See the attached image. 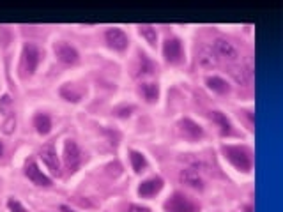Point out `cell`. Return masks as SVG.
<instances>
[{
	"instance_id": "cell-4",
	"label": "cell",
	"mask_w": 283,
	"mask_h": 212,
	"mask_svg": "<svg viewBox=\"0 0 283 212\" xmlns=\"http://www.w3.org/2000/svg\"><path fill=\"white\" fill-rule=\"evenodd\" d=\"M62 158H64L66 170H69V172H76L78 166L83 161V154H81L80 147L74 140H68L64 143V156Z\"/></svg>"
},
{
	"instance_id": "cell-25",
	"label": "cell",
	"mask_w": 283,
	"mask_h": 212,
	"mask_svg": "<svg viewBox=\"0 0 283 212\" xmlns=\"http://www.w3.org/2000/svg\"><path fill=\"white\" fill-rule=\"evenodd\" d=\"M11 105H13V99H11V96L4 94L2 99H0V111H2V113H11Z\"/></svg>"
},
{
	"instance_id": "cell-2",
	"label": "cell",
	"mask_w": 283,
	"mask_h": 212,
	"mask_svg": "<svg viewBox=\"0 0 283 212\" xmlns=\"http://www.w3.org/2000/svg\"><path fill=\"white\" fill-rule=\"evenodd\" d=\"M165 212H200V205L182 191H176L163 203Z\"/></svg>"
},
{
	"instance_id": "cell-15",
	"label": "cell",
	"mask_w": 283,
	"mask_h": 212,
	"mask_svg": "<svg viewBox=\"0 0 283 212\" xmlns=\"http://www.w3.org/2000/svg\"><path fill=\"white\" fill-rule=\"evenodd\" d=\"M181 178L182 184H186L188 188H193V189H204V178L199 175V172L193 168H186L181 172Z\"/></svg>"
},
{
	"instance_id": "cell-22",
	"label": "cell",
	"mask_w": 283,
	"mask_h": 212,
	"mask_svg": "<svg viewBox=\"0 0 283 212\" xmlns=\"http://www.w3.org/2000/svg\"><path fill=\"white\" fill-rule=\"evenodd\" d=\"M129 159H131V166L135 170V173H140L147 168V159L145 156L138 150H129Z\"/></svg>"
},
{
	"instance_id": "cell-17",
	"label": "cell",
	"mask_w": 283,
	"mask_h": 212,
	"mask_svg": "<svg viewBox=\"0 0 283 212\" xmlns=\"http://www.w3.org/2000/svg\"><path fill=\"white\" fill-rule=\"evenodd\" d=\"M211 120L216 122V124L219 126V133H221L223 136L230 135L232 133V124H230V120L227 118L225 113H221V111H211Z\"/></svg>"
},
{
	"instance_id": "cell-18",
	"label": "cell",
	"mask_w": 283,
	"mask_h": 212,
	"mask_svg": "<svg viewBox=\"0 0 283 212\" xmlns=\"http://www.w3.org/2000/svg\"><path fill=\"white\" fill-rule=\"evenodd\" d=\"M206 83L212 92H216V94H229L230 92V85L219 76H207Z\"/></svg>"
},
{
	"instance_id": "cell-27",
	"label": "cell",
	"mask_w": 283,
	"mask_h": 212,
	"mask_svg": "<svg viewBox=\"0 0 283 212\" xmlns=\"http://www.w3.org/2000/svg\"><path fill=\"white\" fill-rule=\"evenodd\" d=\"M133 110H135L133 106H121L115 110V115H117V117H129Z\"/></svg>"
},
{
	"instance_id": "cell-9",
	"label": "cell",
	"mask_w": 283,
	"mask_h": 212,
	"mask_svg": "<svg viewBox=\"0 0 283 212\" xmlns=\"http://www.w3.org/2000/svg\"><path fill=\"white\" fill-rule=\"evenodd\" d=\"M105 39H106L108 46H111L117 51H124L129 44V39H128V36H126V32L121 31V28H117V27L108 28V31L105 32Z\"/></svg>"
},
{
	"instance_id": "cell-1",
	"label": "cell",
	"mask_w": 283,
	"mask_h": 212,
	"mask_svg": "<svg viewBox=\"0 0 283 212\" xmlns=\"http://www.w3.org/2000/svg\"><path fill=\"white\" fill-rule=\"evenodd\" d=\"M221 152L230 165L243 173H249L253 168V154L244 145H223Z\"/></svg>"
},
{
	"instance_id": "cell-19",
	"label": "cell",
	"mask_w": 283,
	"mask_h": 212,
	"mask_svg": "<svg viewBox=\"0 0 283 212\" xmlns=\"http://www.w3.org/2000/svg\"><path fill=\"white\" fill-rule=\"evenodd\" d=\"M34 128L39 135H48L51 131V118L46 113H36L34 117Z\"/></svg>"
},
{
	"instance_id": "cell-20",
	"label": "cell",
	"mask_w": 283,
	"mask_h": 212,
	"mask_svg": "<svg viewBox=\"0 0 283 212\" xmlns=\"http://www.w3.org/2000/svg\"><path fill=\"white\" fill-rule=\"evenodd\" d=\"M230 74H232V78L234 80L237 81V83L239 85H244V87H246V85H249V80H251V71H248V68H243V66H232V68H230Z\"/></svg>"
},
{
	"instance_id": "cell-6",
	"label": "cell",
	"mask_w": 283,
	"mask_h": 212,
	"mask_svg": "<svg viewBox=\"0 0 283 212\" xmlns=\"http://www.w3.org/2000/svg\"><path fill=\"white\" fill-rule=\"evenodd\" d=\"M53 51H55V55H57V58L62 62V64L74 66L78 60H80V53H78L76 48L71 46V44H68V43H64V41L55 43Z\"/></svg>"
},
{
	"instance_id": "cell-3",
	"label": "cell",
	"mask_w": 283,
	"mask_h": 212,
	"mask_svg": "<svg viewBox=\"0 0 283 212\" xmlns=\"http://www.w3.org/2000/svg\"><path fill=\"white\" fill-rule=\"evenodd\" d=\"M41 58H43V51L34 43H27L23 46V53H21V71L23 76H32L36 73L37 66H39Z\"/></svg>"
},
{
	"instance_id": "cell-21",
	"label": "cell",
	"mask_w": 283,
	"mask_h": 212,
	"mask_svg": "<svg viewBox=\"0 0 283 212\" xmlns=\"http://www.w3.org/2000/svg\"><path fill=\"white\" fill-rule=\"evenodd\" d=\"M140 94L144 96V99L147 103H154L159 96L158 83H142L140 85Z\"/></svg>"
},
{
	"instance_id": "cell-12",
	"label": "cell",
	"mask_w": 283,
	"mask_h": 212,
	"mask_svg": "<svg viewBox=\"0 0 283 212\" xmlns=\"http://www.w3.org/2000/svg\"><path fill=\"white\" fill-rule=\"evenodd\" d=\"M196 60H199L200 68H204V69H214V68H218L219 57L216 55L214 48L209 46V44H204V46L199 50V57H196Z\"/></svg>"
},
{
	"instance_id": "cell-7",
	"label": "cell",
	"mask_w": 283,
	"mask_h": 212,
	"mask_svg": "<svg viewBox=\"0 0 283 212\" xmlns=\"http://www.w3.org/2000/svg\"><path fill=\"white\" fill-rule=\"evenodd\" d=\"M177 129H179V133H181L182 138H186L189 141H196L204 136V128L200 124H196L195 120H191V118H182V120H179Z\"/></svg>"
},
{
	"instance_id": "cell-26",
	"label": "cell",
	"mask_w": 283,
	"mask_h": 212,
	"mask_svg": "<svg viewBox=\"0 0 283 212\" xmlns=\"http://www.w3.org/2000/svg\"><path fill=\"white\" fill-rule=\"evenodd\" d=\"M7 209H9L11 212H29L23 205H21L20 202H18L16 198H9V200H7Z\"/></svg>"
},
{
	"instance_id": "cell-28",
	"label": "cell",
	"mask_w": 283,
	"mask_h": 212,
	"mask_svg": "<svg viewBox=\"0 0 283 212\" xmlns=\"http://www.w3.org/2000/svg\"><path fill=\"white\" fill-rule=\"evenodd\" d=\"M128 212H151V209H147V207H142V205H131L128 209Z\"/></svg>"
},
{
	"instance_id": "cell-23",
	"label": "cell",
	"mask_w": 283,
	"mask_h": 212,
	"mask_svg": "<svg viewBox=\"0 0 283 212\" xmlns=\"http://www.w3.org/2000/svg\"><path fill=\"white\" fill-rule=\"evenodd\" d=\"M138 32H140V36L144 37V39L147 41L149 44H151V46H156V41H158V32H156V28L152 27V25H140Z\"/></svg>"
},
{
	"instance_id": "cell-8",
	"label": "cell",
	"mask_w": 283,
	"mask_h": 212,
	"mask_svg": "<svg viewBox=\"0 0 283 212\" xmlns=\"http://www.w3.org/2000/svg\"><path fill=\"white\" fill-rule=\"evenodd\" d=\"M39 158L43 159V163L51 170V173H61V161H59L57 150H55L53 141H48L46 145H43L39 152Z\"/></svg>"
},
{
	"instance_id": "cell-5",
	"label": "cell",
	"mask_w": 283,
	"mask_h": 212,
	"mask_svg": "<svg viewBox=\"0 0 283 212\" xmlns=\"http://www.w3.org/2000/svg\"><path fill=\"white\" fill-rule=\"evenodd\" d=\"M163 57L168 64H181L184 58V48H182L181 39L177 37H168L163 44Z\"/></svg>"
},
{
	"instance_id": "cell-30",
	"label": "cell",
	"mask_w": 283,
	"mask_h": 212,
	"mask_svg": "<svg viewBox=\"0 0 283 212\" xmlns=\"http://www.w3.org/2000/svg\"><path fill=\"white\" fill-rule=\"evenodd\" d=\"M4 154V145H2V141H0V156Z\"/></svg>"
},
{
	"instance_id": "cell-14",
	"label": "cell",
	"mask_w": 283,
	"mask_h": 212,
	"mask_svg": "<svg viewBox=\"0 0 283 212\" xmlns=\"http://www.w3.org/2000/svg\"><path fill=\"white\" fill-rule=\"evenodd\" d=\"M85 96V90L74 83H66L61 87V98L69 103H80Z\"/></svg>"
},
{
	"instance_id": "cell-24",
	"label": "cell",
	"mask_w": 283,
	"mask_h": 212,
	"mask_svg": "<svg viewBox=\"0 0 283 212\" xmlns=\"http://www.w3.org/2000/svg\"><path fill=\"white\" fill-rule=\"evenodd\" d=\"M0 129H2L4 135H13L14 129H16V117H14L13 113H9L6 120H4V124H2V128Z\"/></svg>"
},
{
	"instance_id": "cell-11",
	"label": "cell",
	"mask_w": 283,
	"mask_h": 212,
	"mask_svg": "<svg viewBox=\"0 0 283 212\" xmlns=\"http://www.w3.org/2000/svg\"><path fill=\"white\" fill-rule=\"evenodd\" d=\"M25 177L29 178V180H32L36 186H44V188H48V186H51V178L48 175H44L43 170H39V166L36 165V161H27V165H25V170H23Z\"/></svg>"
},
{
	"instance_id": "cell-13",
	"label": "cell",
	"mask_w": 283,
	"mask_h": 212,
	"mask_svg": "<svg viewBox=\"0 0 283 212\" xmlns=\"http://www.w3.org/2000/svg\"><path fill=\"white\" fill-rule=\"evenodd\" d=\"M212 48H214L218 57H223V58H227V60H236L237 58L236 46H234L229 39H225V37H218V39L214 41V46Z\"/></svg>"
},
{
	"instance_id": "cell-29",
	"label": "cell",
	"mask_w": 283,
	"mask_h": 212,
	"mask_svg": "<svg viewBox=\"0 0 283 212\" xmlns=\"http://www.w3.org/2000/svg\"><path fill=\"white\" fill-rule=\"evenodd\" d=\"M244 212H253V207H251V205H248L246 209H244Z\"/></svg>"
},
{
	"instance_id": "cell-16",
	"label": "cell",
	"mask_w": 283,
	"mask_h": 212,
	"mask_svg": "<svg viewBox=\"0 0 283 212\" xmlns=\"http://www.w3.org/2000/svg\"><path fill=\"white\" fill-rule=\"evenodd\" d=\"M136 73L135 76L140 78V76H149V74H152L156 71V64L151 60V58L147 57L145 53H138V66H136Z\"/></svg>"
},
{
	"instance_id": "cell-10",
	"label": "cell",
	"mask_w": 283,
	"mask_h": 212,
	"mask_svg": "<svg viewBox=\"0 0 283 212\" xmlns=\"http://www.w3.org/2000/svg\"><path fill=\"white\" fill-rule=\"evenodd\" d=\"M163 186H165V182H163L161 177H149L144 182H140L138 195L142 198H152V196H156L161 191Z\"/></svg>"
}]
</instances>
